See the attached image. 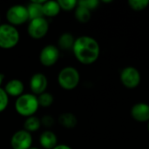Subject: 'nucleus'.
<instances>
[{"mask_svg":"<svg viewBox=\"0 0 149 149\" xmlns=\"http://www.w3.org/2000/svg\"><path fill=\"white\" fill-rule=\"evenodd\" d=\"M3 78H4L3 74L0 72V86H1V84L3 83Z\"/></svg>","mask_w":149,"mask_h":149,"instance_id":"obj_27","label":"nucleus"},{"mask_svg":"<svg viewBox=\"0 0 149 149\" xmlns=\"http://www.w3.org/2000/svg\"><path fill=\"white\" fill-rule=\"evenodd\" d=\"M120 79L125 86L128 88H134L139 85L141 76L137 69L134 67H127L121 72Z\"/></svg>","mask_w":149,"mask_h":149,"instance_id":"obj_9","label":"nucleus"},{"mask_svg":"<svg viewBox=\"0 0 149 149\" xmlns=\"http://www.w3.org/2000/svg\"><path fill=\"white\" fill-rule=\"evenodd\" d=\"M38 105L42 107H49L52 105L54 99L53 96L49 93H43L42 94L38 95Z\"/></svg>","mask_w":149,"mask_h":149,"instance_id":"obj_20","label":"nucleus"},{"mask_svg":"<svg viewBox=\"0 0 149 149\" xmlns=\"http://www.w3.org/2000/svg\"><path fill=\"white\" fill-rule=\"evenodd\" d=\"M32 145V136L31 133L24 130L17 131L10 139L12 149H30Z\"/></svg>","mask_w":149,"mask_h":149,"instance_id":"obj_7","label":"nucleus"},{"mask_svg":"<svg viewBox=\"0 0 149 149\" xmlns=\"http://www.w3.org/2000/svg\"><path fill=\"white\" fill-rule=\"evenodd\" d=\"M78 4L91 10L97 8V6L99 5V1H97V0H81V1L78 2Z\"/></svg>","mask_w":149,"mask_h":149,"instance_id":"obj_24","label":"nucleus"},{"mask_svg":"<svg viewBox=\"0 0 149 149\" xmlns=\"http://www.w3.org/2000/svg\"><path fill=\"white\" fill-rule=\"evenodd\" d=\"M24 90V86L23 82L19 79H11L7 82L4 86V91L8 94V96L12 97H19L23 94Z\"/></svg>","mask_w":149,"mask_h":149,"instance_id":"obj_12","label":"nucleus"},{"mask_svg":"<svg viewBox=\"0 0 149 149\" xmlns=\"http://www.w3.org/2000/svg\"><path fill=\"white\" fill-rule=\"evenodd\" d=\"M53 149H72L69 146L67 145H58L56 148H54Z\"/></svg>","mask_w":149,"mask_h":149,"instance_id":"obj_26","label":"nucleus"},{"mask_svg":"<svg viewBox=\"0 0 149 149\" xmlns=\"http://www.w3.org/2000/svg\"><path fill=\"white\" fill-rule=\"evenodd\" d=\"M58 123L65 128L72 129L77 126L78 120L74 114L71 113H64L58 117Z\"/></svg>","mask_w":149,"mask_h":149,"instance_id":"obj_16","label":"nucleus"},{"mask_svg":"<svg viewBox=\"0 0 149 149\" xmlns=\"http://www.w3.org/2000/svg\"><path fill=\"white\" fill-rule=\"evenodd\" d=\"M60 9L65 10H72L78 5V2L76 0H59L58 1Z\"/></svg>","mask_w":149,"mask_h":149,"instance_id":"obj_22","label":"nucleus"},{"mask_svg":"<svg viewBox=\"0 0 149 149\" xmlns=\"http://www.w3.org/2000/svg\"><path fill=\"white\" fill-rule=\"evenodd\" d=\"M41 125H43L45 127H52L54 124V119L51 115H45L40 120Z\"/></svg>","mask_w":149,"mask_h":149,"instance_id":"obj_25","label":"nucleus"},{"mask_svg":"<svg viewBox=\"0 0 149 149\" xmlns=\"http://www.w3.org/2000/svg\"><path fill=\"white\" fill-rule=\"evenodd\" d=\"M58 82L63 89L72 90L79 82V73L74 67H65L58 73Z\"/></svg>","mask_w":149,"mask_h":149,"instance_id":"obj_4","label":"nucleus"},{"mask_svg":"<svg viewBox=\"0 0 149 149\" xmlns=\"http://www.w3.org/2000/svg\"><path fill=\"white\" fill-rule=\"evenodd\" d=\"M48 31L49 24L45 17L30 20L27 31L31 38L34 39H40L47 34Z\"/></svg>","mask_w":149,"mask_h":149,"instance_id":"obj_6","label":"nucleus"},{"mask_svg":"<svg viewBox=\"0 0 149 149\" xmlns=\"http://www.w3.org/2000/svg\"><path fill=\"white\" fill-rule=\"evenodd\" d=\"M75 17L80 23H87L91 18V11L78 4V7H76L75 10Z\"/></svg>","mask_w":149,"mask_h":149,"instance_id":"obj_19","label":"nucleus"},{"mask_svg":"<svg viewBox=\"0 0 149 149\" xmlns=\"http://www.w3.org/2000/svg\"><path fill=\"white\" fill-rule=\"evenodd\" d=\"M19 32L10 24H0V48L11 49L19 41Z\"/></svg>","mask_w":149,"mask_h":149,"instance_id":"obj_3","label":"nucleus"},{"mask_svg":"<svg viewBox=\"0 0 149 149\" xmlns=\"http://www.w3.org/2000/svg\"><path fill=\"white\" fill-rule=\"evenodd\" d=\"M6 18L11 25H20L29 20V14L27 7L16 4L10 7L6 12Z\"/></svg>","mask_w":149,"mask_h":149,"instance_id":"obj_5","label":"nucleus"},{"mask_svg":"<svg viewBox=\"0 0 149 149\" xmlns=\"http://www.w3.org/2000/svg\"><path fill=\"white\" fill-rule=\"evenodd\" d=\"M41 127V121L36 116H31L28 117L24 123V128L25 131L31 133V132H36L38 131Z\"/></svg>","mask_w":149,"mask_h":149,"instance_id":"obj_18","label":"nucleus"},{"mask_svg":"<svg viewBox=\"0 0 149 149\" xmlns=\"http://www.w3.org/2000/svg\"><path fill=\"white\" fill-rule=\"evenodd\" d=\"M0 21H1V17H0Z\"/></svg>","mask_w":149,"mask_h":149,"instance_id":"obj_30","label":"nucleus"},{"mask_svg":"<svg viewBox=\"0 0 149 149\" xmlns=\"http://www.w3.org/2000/svg\"><path fill=\"white\" fill-rule=\"evenodd\" d=\"M45 1L40 0H32L27 6V10L29 14V20L39 18V17H44V13H43V3Z\"/></svg>","mask_w":149,"mask_h":149,"instance_id":"obj_14","label":"nucleus"},{"mask_svg":"<svg viewBox=\"0 0 149 149\" xmlns=\"http://www.w3.org/2000/svg\"><path fill=\"white\" fill-rule=\"evenodd\" d=\"M39 143L45 149H53L58 146L57 135L52 131H45L39 137Z\"/></svg>","mask_w":149,"mask_h":149,"instance_id":"obj_13","label":"nucleus"},{"mask_svg":"<svg viewBox=\"0 0 149 149\" xmlns=\"http://www.w3.org/2000/svg\"><path fill=\"white\" fill-rule=\"evenodd\" d=\"M38 97L32 93H25L19 96L15 102V109L17 113L24 117L33 116L38 109Z\"/></svg>","mask_w":149,"mask_h":149,"instance_id":"obj_2","label":"nucleus"},{"mask_svg":"<svg viewBox=\"0 0 149 149\" xmlns=\"http://www.w3.org/2000/svg\"><path fill=\"white\" fill-rule=\"evenodd\" d=\"M75 39L69 32L63 33L58 38V46L62 50H69L73 47Z\"/></svg>","mask_w":149,"mask_h":149,"instance_id":"obj_17","label":"nucleus"},{"mask_svg":"<svg viewBox=\"0 0 149 149\" xmlns=\"http://www.w3.org/2000/svg\"><path fill=\"white\" fill-rule=\"evenodd\" d=\"M129 5L133 10H142L149 4L148 0H129Z\"/></svg>","mask_w":149,"mask_h":149,"instance_id":"obj_21","label":"nucleus"},{"mask_svg":"<svg viewBox=\"0 0 149 149\" xmlns=\"http://www.w3.org/2000/svg\"><path fill=\"white\" fill-rule=\"evenodd\" d=\"M48 86V80L45 74L38 72L32 75L30 80V88L32 94L40 95L45 92Z\"/></svg>","mask_w":149,"mask_h":149,"instance_id":"obj_10","label":"nucleus"},{"mask_svg":"<svg viewBox=\"0 0 149 149\" xmlns=\"http://www.w3.org/2000/svg\"><path fill=\"white\" fill-rule=\"evenodd\" d=\"M60 6L58 1H45L43 3V13L44 17H53L58 15L60 12Z\"/></svg>","mask_w":149,"mask_h":149,"instance_id":"obj_15","label":"nucleus"},{"mask_svg":"<svg viewBox=\"0 0 149 149\" xmlns=\"http://www.w3.org/2000/svg\"><path fill=\"white\" fill-rule=\"evenodd\" d=\"M30 149H39V148H31Z\"/></svg>","mask_w":149,"mask_h":149,"instance_id":"obj_28","label":"nucleus"},{"mask_svg":"<svg viewBox=\"0 0 149 149\" xmlns=\"http://www.w3.org/2000/svg\"><path fill=\"white\" fill-rule=\"evenodd\" d=\"M148 131H149V122H148Z\"/></svg>","mask_w":149,"mask_h":149,"instance_id":"obj_29","label":"nucleus"},{"mask_svg":"<svg viewBox=\"0 0 149 149\" xmlns=\"http://www.w3.org/2000/svg\"><path fill=\"white\" fill-rule=\"evenodd\" d=\"M133 118L140 122L149 120V106L145 103H139L133 107L131 111Z\"/></svg>","mask_w":149,"mask_h":149,"instance_id":"obj_11","label":"nucleus"},{"mask_svg":"<svg viewBox=\"0 0 149 149\" xmlns=\"http://www.w3.org/2000/svg\"><path fill=\"white\" fill-rule=\"evenodd\" d=\"M75 58L84 65L94 63L100 55V45L98 42L87 36L78 38L72 47Z\"/></svg>","mask_w":149,"mask_h":149,"instance_id":"obj_1","label":"nucleus"},{"mask_svg":"<svg viewBox=\"0 0 149 149\" xmlns=\"http://www.w3.org/2000/svg\"><path fill=\"white\" fill-rule=\"evenodd\" d=\"M9 104V96L4 89L0 88V113L3 112Z\"/></svg>","mask_w":149,"mask_h":149,"instance_id":"obj_23","label":"nucleus"},{"mask_svg":"<svg viewBox=\"0 0 149 149\" xmlns=\"http://www.w3.org/2000/svg\"><path fill=\"white\" fill-rule=\"evenodd\" d=\"M59 58L58 48L53 45L45 46L39 54V61L45 66H52L55 65Z\"/></svg>","mask_w":149,"mask_h":149,"instance_id":"obj_8","label":"nucleus"}]
</instances>
